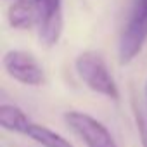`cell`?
Returning a JSON list of instances; mask_svg holds the SVG:
<instances>
[{
	"label": "cell",
	"mask_w": 147,
	"mask_h": 147,
	"mask_svg": "<svg viewBox=\"0 0 147 147\" xmlns=\"http://www.w3.org/2000/svg\"><path fill=\"white\" fill-rule=\"evenodd\" d=\"M75 67H76V73L82 78V82L92 92H95L102 97L113 99V100L119 99L118 85H116L111 71L107 67V62L100 52H97V50L82 52L75 61Z\"/></svg>",
	"instance_id": "1"
},
{
	"label": "cell",
	"mask_w": 147,
	"mask_h": 147,
	"mask_svg": "<svg viewBox=\"0 0 147 147\" xmlns=\"http://www.w3.org/2000/svg\"><path fill=\"white\" fill-rule=\"evenodd\" d=\"M147 42V0H135L128 23L123 28L118 45V57L121 64H130L144 49Z\"/></svg>",
	"instance_id": "2"
},
{
	"label": "cell",
	"mask_w": 147,
	"mask_h": 147,
	"mask_svg": "<svg viewBox=\"0 0 147 147\" xmlns=\"http://www.w3.org/2000/svg\"><path fill=\"white\" fill-rule=\"evenodd\" d=\"M64 121L87 147H118L111 131L94 116L82 111H67Z\"/></svg>",
	"instance_id": "3"
},
{
	"label": "cell",
	"mask_w": 147,
	"mask_h": 147,
	"mask_svg": "<svg viewBox=\"0 0 147 147\" xmlns=\"http://www.w3.org/2000/svg\"><path fill=\"white\" fill-rule=\"evenodd\" d=\"M5 73L21 85L40 87L45 82L43 67L36 61V57L26 50H9L2 59Z\"/></svg>",
	"instance_id": "4"
},
{
	"label": "cell",
	"mask_w": 147,
	"mask_h": 147,
	"mask_svg": "<svg viewBox=\"0 0 147 147\" xmlns=\"http://www.w3.org/2000/svg\"><path fill=\"white\" fill-rule=\"evenodd\" d=\"M38 5V36L47 47H54L64 28L62 0H36Z\"/></svg>",
	"instance_id": "5"
},
{
	"label": "cell",
	"mask_w": 147,
	"mask_h": 147,
	"mask_svg": "<svg viewBox=\"0 0 147 147\" xmlns=\"http://www.w3.org/2000/svg\"><path fill=\"white\" fill-rule=\"evenodd\" d=\"M7 21L16 30H30L38 24L36 0H16L7 11Z\"/></svg>",
	"instance_id": "6"
},
{
	"label": "cell",
	"mask_w": 147,
	"mask_h": 147,
	"mask_svg": "<svg viewBox=\"0 0 147 147\" xmlns=\"http://www.w3.org/2000/svg\"><path fill=\"white\" fill-rule=\"evenodd\" d=\"M0 125H2L4 130L26 135L28 126L31 125V119L28 118V114L21 107L4 102L2 106H0Z\"/></svg>",
	"instance_id": "7"
},
{
	"label": "cell",
	"mask_w": 147,
	"mask_h": 147,
	"mask_svg": "<svg viewBox=\"0 0 147 147\" xmlns=\"http://www.w3.org/2000/svg\"><path fill=\"white\" fill-rule=\"evenodd\" d=\"M26 135L35 140L36 144L43 145V147H75L66 137H62L61 133L50 130L49 126H43V125H38V123H33L28 126V131Z\"/></svg>",
	"instance_id": "8"
},
{
	"label": "cell",
	"mask_w": 147,
	"mask_h": 147,
	"mask_svg": "<svg viewBox=\"0 0 147 147\" xmlns=\"http://www.w3.org/2000/svg\"><path fill=\"white\" fill-rule=\"evenodd\" d=\"M145 95H147V85H145Z\"/></svg>",
	"instance_id": "9"
}]
</instances>
